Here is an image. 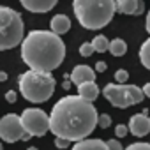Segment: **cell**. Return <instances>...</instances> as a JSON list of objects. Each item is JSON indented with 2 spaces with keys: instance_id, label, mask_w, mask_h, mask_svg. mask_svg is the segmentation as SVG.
Here are the masks:
<instances>
[{
  "instance_id": "1",
  "label": "cell",
  "mask_w": 150,
  "mask_h": 150,
  "mask_svg": "<svg viewBox=\"0 0 150 150\" xmlns=\"http://www.w3.org/2000/svg\"><path fill=\"white\" fill-rule=\"evenodd\" d=\"M99 113L92 103H87L80 96H65L58 99L50 113V132L55 138L67 141H81L92 134L97 127Z\"/></svg>"
},
{
  "instance_id": "2",
  "label": "cell",
  "mask_w": 150,
  "mask_h": 150,
  "mask_svg": "<svg viewBox=\"0 0 150 150\" xmlns=\"http://www.w3.org/2000/svg\"><path fill=\"white\" fill-rule=\"evenodd\" d=\"M65 57V44L51 30H32L21 42V58L30 71L51 72Z\"/></svg>"
},
{
  "instance_id": "3",
  "label": "cell",
  "mask_w": 150,
  "mask_h": 150,
  "mask_svg": "<svg viewBox=\"0 0 150 150\" xmlns=\"http://www.w3.org/2000/svg\"><path fill=\"white\" fill-rule=\"evenodd\" d=\"M72 11L81 27L87 30H99L113 20L117 6L113 0H74Z\"/></svg>"
},
{
  "instance_id": "4",
  "label": "cell",
  "mask_w": 150,
  "mask_h": 150,
  "mask_svg": "<svg viewBox=\"0 0 150 150\" xmlns=\"http://www.w3.org/2000/svg\"><path fill=\"white\" fill-rule=\"evenodd\" d=\"M21 96L30 103H46L55 92V78L51 72H37L27 71L18 78Z\"/></svg>"
},
{
  "instance_id": "5",
  "label": "cell",
  "mask_w": 150,
  "mask_h": 150,
  "mask_svg": "<svg viewBox=\"0 0 150 150\" xmlns=\"http://www.w3.org/2000/svg\"><path fill=\"white\" fill-rule=\"evenodd\" d=\"M25 39V25L21 14L13 7L0 6V51L13 50Z\"/></svg>"
},
{
  "instance_id": "6",
  "label": "cell",
  "mask_w": 150,
  "mask_h": 150,
  "mask_svg": "<svg viewBox=\"0 0 150 150\" xmlns=\"http://www.w3.org/2000/svg\"><path fill=\"white\" fill-rule=\"evenodd\" d=\"M103 96L115 108H129V106L139 104L145 97L139 87H136V85H117V83L115 85L108 83L103 88Z\"/></svg>"
},
{
  "instance_id": "7",
  "label": "cell",
  "mask_w": 150,
  "mask_h": 150,
  "mask_svg": "<svg viewBox=\"0 0 150 150\" xmlns=\"http://www.w3.org/2000/svg\"><path fill=\"white\" fill-rule=\"evenodd\" d=\"M21 118V125L25 129V132L32 138V136H44L46 132H50V115L39 108H27L21 111L20 115Z\"/></svg>"
},
{
  "instance_id": "8",
  "label": "cell",
  "mask_w": 150,
  "mask_h": 150,
  "mask_svg": "<svg viewBox=\"0 0 150 150\" xmlns=\"http://www.w3.org/2000/svg\"><path fill=\"white\" fill-rule=\"evenodd\" d=\"M0 139L7 141V143H16V141H28L30 136L25 132L23 125H21V118L20 115L14 113H7L0 118Z\"/></svg>"
},
{
  "instance_id": "9",
  "label": "cell",
  "mask_w": 150,
  "mask_h": 150,
  "mask_svg": "<svg viewBox=\"0 0 150 150\" xmlns=\"http://www.w3.org/2000/svg\"><path fill=\"white\" fill-rule=\"evenodd\" d=\"M129 132L136 138H143L150 132V117L146 113H138L132 115L129 120Z\"/></svg>"
},
{
  "instance_id": "10",
  "label": "cell",
  "mask_w": 150,
  "mask_h": 150,
  "mask_svg": "<svg viewBox=\"0 0 150 150\" xmlns=\"http://www.w3.org/2000/svg\"><path fill=\"white\" fill-rule=\"evenodd\" d=\"M71 81L76 87L88 83V81H96V71L90 65H76L71 72Z\"/></svg>"
},
{
  "instance_id": "11",
  "label": "cell",
  "mask_w": 150,
  "mask_h": 150,
  "mask_svg": "<svg viewBox=\"0 0 150 150\" xmlns=\"http://www.w3.org/2000/svg\"><path fill=\"white\" fill-rule=\"evenodd\" d=\"M115 6L120 14H129V16H138L145 11V4L141 0H117Z\"/></svg>"
},
{
  "instance_id": "12",
  "label": "cell",
  "mask_w": 150,
  "mask_h": 150,
  "mask_svg": "<svg viewBox=\"0 0 150 150\" xmlns=\"http://www.w3.org/2000/svg\"><path fill=\"white\" fill-rule=\"evenodd\" d=\"M21 6L30 13H48L57 6V0H21Z\"/></svg>"
},
{
  "instance_id": "13",
  "label": "cell",
  "mask_w": 150,
  "mask_h": 150,
  "mask_svg": "<svg viewBox=\"0 0 150 150\" xmlns=\"http://www.w3.org/2000/svg\"><path fill=\"white\" fill-rule=\"evenodd\" d=\"M50 28H51L53 34L62 35V34L69 32V28H71V18L67 14H55L51 18V21H50Z\"/></svg>"
},
{
  "instance_id": "14",
  "label": "cell",
  "mask_w": 150,
  "mask_h": 150,
  "mask_svg": "<svg viewBox=\"0 0 150 150\" xmlns=\"http://www.w3.org/2000/svg\"><path fill=\"white\" fill-rule=\"evenodd\" d=\"M71 150H108V145L104 139L92 138V139H81L78 143H74Z\"/></svg>"
},
{
  "instance_id": "15",
  "label": "cell",
  "mask_w": 150,
  "mask_h": 150,
  "mask_svg": "<svg viewBox=\"0 0 150 150\" xmlns=\"http://www.w3.org/2000/svg\"><path fill=\"white\" fill-rule=\"evenodd\" d=\"M78 96L81 99H85L87 103H94L99 97V87L96 85V81H88L78 87Z\"/></svg>"
},
{
  "instance_id": "16",
  "label": "cell",
  "mask_w": 150,
  "mask_h": 150,
  "mask_svg": "<svg viewBox=\"0 0 150 150\" xmlns=\"http://www.w3.org/2000/svg\"><path fill=\"white\" fill-rule=\"evenodd\" d=\"M108 51H110L113 57H122V55L127 53V42H125L124 39H120V37H115L113 41H110Z\"/></svg>"
},
{
  "instance_id": "17",
  "label": "cell",
  "mask_w": 150,
  "mask_h": 150,
  "mask_svg": "<svg viewBox=\"0 0 150 150\" xmlns=\"http://www.w3.org/2000/svg\"><path fill=\"white\" fill-rule=\"evenodd\" d=\"M138 57H139V62H141V65H143L145 69H148V71H150V37H148V39H146V41L141 44Z\"/></svg>"
},
{
  "instance_id": "18",
  "label": "cell",
  "mask_w": 150,
  "mask_h": 150,
  "mask_svg": "<svg viewBox=\"0 0 150 150\" xmlns=\"http://www.w3.org/2000/svg\"><path fill=\"white\" fill-rule=\"evenodd\" d=\"M90 42H92V46H94V51H99V53H104V51H108V48H110V39H108L106 35H103V34L96 35Z\"/></svg>"
},
{
  "instance_id": "19",
  "label": "cell",
  "mask_w": 150,
  "mask_h": 150,
  "mask_svg": "<svg viewBox=\"0 0 150 150\" xmlns=\"http://www.w3.org/2000/svg\"><path fill=\"white\" fill-rule=\"evenodd\" d=\"M127 80H129V72L125 69H118L115 72V81H117V85H125Z\"/></svg>"
},
{
  "instance_id": "20",
  "label": "cell",
  "mask_w": 150,
  "mask_h": 150,
  "mask_svg": "<svg viewBox=\"0 0 150 150\" xmlns=\"http://www.w3.org/2000/svg\"><path fill=\"white\" fill-rule=\"evenodd\" d=\"M124 150H150V143H146V141H136V143H131Z\"/></svg>"
},
{
  "instance_id": "21",
  "label": "cell",
  "mask_w": 150,
  "mask_h": 150,
  "mask_svg": "<svg viewBox=\"0 0 150 150\" xmlns=\"http://www.w3.org/2000/svg\"><path fill=\"white\" fill-rule=\"evenodd\" d=\"M92 53H94L92 42H83V44L80 46V55H81V57H92Z\"/></svg>"
},
{
  "instance_id": "22",
  "label": "cell",
  "mask_w": 150,
  "mask_h": 150,
  "mask_svg": "<svg viewBox=\"0 0 150 150\" xmlns=\"http://www.w3.org/2000/svg\"><path fill=\"white\" fill-rule=\"evenodd\" d=\"M97 125L101 127V129H108L110 125H111V117L110 115H99V118H97Z\"/></svg>"
},
{
  "instance_id": "23",
  "label": "cell",
  "mask_w": 150,
  "mask_h": 150,
  "mask_svg": "<svg viewBox=\"0 0 150 150\" xmlns=\"http://www.w3.org/2000/svg\"><path fill=\"white\" fill-rule=\"evenodd\" d=\"M127 131H129V127L125 124H118L115 127V136L117 138H124V136H127Z\"/></svg>"
},
{
  "instance_id": "24",
  "label": "cell",
  "mask_w": 150,
  "mask_h": 150,
  "mask_svg": "<svg viewBox=\"0 0 150 150\" xmlns=\"http://www.w3.org/2000/svg\"><path fill=\"white\" fill-rule=\"evenodd\" d=\"M106 145H108V150H124V146H122V143L118 141V139H108L106 141Z\"/></svg>"
},
{
  "instance_id": "25",
  "label": "cell",
  "mask_w": 150,
  "mask_h": 150,
  "mask_svg": "<svg viewBox=\"0 0 150 150\" xmlns=\"http://www.w3.org/2000/svg\"><path fill=\"white\" fill-rule=\"evenodd\" d=\"M69 145H71V141H67V139H64V138H55V146H57V148L64 150V148H67Z\"/></svg>"
},
{
  "instance_id": "26",
  "label": "cell",
  "mask_w": 150,
  "mask_h": 150,
  "mask_svg": "<svg viewBox=\"0 0 150 150\" xmlns=\"http://www.w3.org/2000/svg\"><path fill=\"white\" fill-rule=\"evenodd\" d=\"M6 101L11 103V104H14V103L18 101V94H16L14 90H7V92H6Z\"/></svg>"
},
{
  "instance_id": "27",
  "label": "cell",
  "mask_w": 150,
  "mask_h": 150,
  "mask_svg": "<svg viewBox=\"0 0 150 150\" xmlns=\"http://www.w3.org/2000/svg\"><path fill=\"white\" fill-rule=\"evenodd\" d=\"M106 69H108L106 62H97V64H96V69H94V71H96V72H104Z\"/></svg>"
},
{
  "instance_id": "28",
  "label": "cell",
  "mask_w": 150,
  "mask_h": 150,
  "mask_svg": "<svg viewBox=\"0 0 150 150\" xmlns=\"http://www.w3.org/2000/svg\"><path fill=\"white\" fill-rule=\"evenodd\" d=\"M141 92H143V96H145V97H150V81L143 85V88H141Z\"/></svg>"
},
{
  "instance_id": "29",
  "label": "cell",
  "mask_w": 150,
  "mask_h": 150,
  "mask_svg": "<svg viewBox=\"0 0 150 150\" xmlns=\"http://www.w3.org/2000/svg\"><path fill=\"white\" fill-rule=\"evenodd\" d=\"M145 27H146V32L150 34V9H148V14H146V21H145Z\"/></svg>"
},
{
  "instance_id": "30",
  "label": "cell",
  "mask_w": 150,
  "mask_h": 150,
  "mask_svg": "<svg viewBox=\"0 0 150 150\" xmlns=\"http://www.w3.org/2000/svg\"><path fill=\"white\" fill-rule=\"evenodd\" d=\"M9 76H7V72L6 71H0V81H6Z\"/></svg>"
},
{
  "instance_id": "31",
  "label": "cell",
  "mask_w": 150,
  "mask_h": 150,
  "mask_svg": "<svg viewBox=\"0 0 150 150\" xmlns=\"http://www.w3.org/2000/svg\"><path fill=\"white\" fill-rule=\"evenodd\" d=\"M62 87H64V88H69V87H71V83H69V81H64V85H62Z\"/></svg>"
},
{
  "instance_id": "32",
  "label": "cell",
  "mask_w": 150,
  "mask_h": 150,
  "mask_svg": "<svg viewBox=\"0 0 150 150\" xmlns=\"http://www.w3.org/2000/svg\"><path fill=\"white\" fill-rule=\"evenodd\" d=\"M27 150H37V148H35V146H28Z\"/></svg>"
},
{
  "instance_id": "33",
  "label": "cell",
  "mask_w": 150,
  "mask_h": 150,
  "mask_svg": "<svg viewBox=\"0 0 150 150\" xmlns=\"http://www.w3.org/2000/svg\"><path fill=\"white\" fill-rule=\"evenodd\" d=\"M0 150H4V146H2V143H0Z\"/></svg>"
}]
</instances>
